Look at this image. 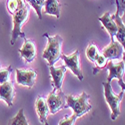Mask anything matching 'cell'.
Masks as SVG:
<instances>
[{"label":"cell","instance_id":"9a60e30c","mask_svg":"<svg viewBox=\"0 0 125 125\" xmlns=\"http://www.w3.org/2000/svg\"><path fill=\"white\" fill-rule=\"evenodd\" d=\"M43 13L54 15L57 19L60 18L61 15V5L58 0H44L43 4Z\"/></svg>","mask_w":125,"mask_h":125},{"label":"cell","instance_id":"ba28073f","mask_svg":"<svg viewBox=\"0 0 125 125\" xmlns=\"http://www.w3.org/2000/svg\"><path fill=\"white\" fill-rule=\"evenodd\" d=\"M37 73L34 69H16V82L19 85L32 88L35 84Z\"/></svg>","mask_w":125,"mask_h":125},{"label":"cell","instance_id":"52a82bcc","mask_svg":"<svg viewBox=\"0 0 125 125\" xmlns=\"http://www.w3.org/2000/svg\"><path fill=\"white\" fill-rule=\"evenodd\" d=\"M79 50H76L70 55H65V54H61L62 60L64 61V66L68 69L71 70V72L73 73L80 81L83 80V73L80 67V62H79Z\"/></svg>","mask_w":125,"mask_h":125},{"label":"cell","instance_id":"8fae6325","mask_svg":"<svg viewBox=\"0 0 125 125\" xmlns=\"http://www.w3.org/2000/svg\"><path fill=\"white\" fill-rule=\"evenodd\" d=\"M49 66V71H50V76L52 79V85H53L54 90L61 89L62 84H63L64 76L66 73V67L59 66V67H54L53 65H48Z\"/></svg>","mask_w":125,"mask_h":125},{"label":"cell","instance_id":"9c48e42d","mask_svg":"<svg viewBox=\"0 0 125 125\" xmlns=\"http://www.w3.org/2000/svg\"><path fill=\"white\" fill-rule=\"evenodd\" d=\"M108 60H118L124 57V46L121 45L117 40L111 39V42L102 50L101 53Z\"/></svg>","mask_w":125,"mask_h":125},{"label":"cell","instance_id":"277c9868","mask_svg":"<svg viewBox=\"0 0 125 125\" xmlns=\"http://www.w3.org/2000/svg\"><path fill=\"white\" fill-rule=\"evenodd\" d=\"M29 13H30V7L28 4H26L23 8L19 9L14 14H12L13 29H12V32H11V41H10L11 45L15 44L16 40L19 37H22L23 39L25 38V35H24V33H22L21 28H22L23 24L28 20Z\"/></svg>","mask_w":125,"mask_h":125},{"label":"cell","instance_id":"7c38bea8","mask_svg":"<svg viewBox=\"0 0 125 125\" xmlns=\"http://www.w3.org/2000/svg\"><path fill=\"white\" fill-rule=\"evenodd\" d=\"M15 97L14 84L12 81H7L0 84V100L6 102L8 107L13 105V100Z\"/></svg>","mask_w":125,"mask_h":125},{"label":"cell","instance_id":"d6986e66","mask_svg":"<svg viewBox=\"0 0 125 125\" xmlns=\"http://www.w3.org/2000/svg\"><path fill=\"white\" fill-rule=\"evenodd\" d=\"M26 1L34 8L35 12L38 15V18L42 19V9H43L44 0H26Z\"/></svg>","mask_w":125,"mask_h":125},{"label":"cell","instance_id":"3957f363","mask_svg":"<svg viewBox=\"0 0 125 125\" xmlns=\"http://www.w3.org/2000/svg\"><path fill=\"white\" fill-rule=\"evenodd\" d=\"M104 87V97L111 109V119L115 120L120 115V102L124 96V90H121L119 94H115L113 92L111 82H103Z\"/></svg>","mask_w":125,"mask_h":125},{"label":"cell","instance_id":"cb8c5ba5","mask_svg":"<svg viewBox=\"0 0 125 125\" xmlns=\"http://www.w3.org/2000/svg\"><path fill=\"white\" fill-rule=\"evenodd\" d=\"M0 68H1V63H0Z\"/></svg>","mask_w":125,"mask_h":125},{"label":"cell","instance_id":"e0dca14e","mask_svg":"<svg viewBox=\"0 0 125 125\" xmlns=\"http://www.w3.org/2000/svg\"><path fill=\"white\" fill-rule=\"evenodd\" d=\"M27 4L26 0H7L6 5L9 13L14 14L16 11H18L19 9L23 8Z\"/></svg>","mask_w":125,"mask_h":125},{"label":"cell","instance_id":"7a4b0ae2","mask_svg":"<svg viewBox=\"0 0 125 125\" xmlns=\"http://www.w3.org/2000/svg\"><path fill=\"white\" fill-rule=\"evenodd\" d=\"M89 98L90 96L86 92H82L78 96L68 95L66 96V108H71L73 110V114L77 117H81L92 109L91 104L89 103Z\"/></svg>","mask_w":125,"mask_h":125},{"label":"cell","instance_id":"8992f818","mask_svg":"<svg viewBox=\"0 0 125 125\" xmlns=\"http://www.w3.org/2000/svg\"><path fill=\"white\" fill-rule=\"evenodd\" d=\"M109 71V74L107 77V82H111L112 79L116 78L118 80V83L122 90H125V84L123 81V75H124V69H125V63H124V58L123 60L115 63L114 60H109L106 65H105Z\"/></svg>","mask_w":125,"mask_h":125},{"label":"cell","instance_id":"5b68a950","mask_svg":"<svg viewBox=\"0 0 125 125\" xmlns=\"http://www.w3.org/2000/svg\"><path fill=\"white\" fill-rule=\"evenodd\" d=\"M46 102L49 108V112L51 114H55L59 110L66 108V95L61 89L58 90L53 89L48 94L46 98Z\"/></svg>","mask_w":125,"mask_h":125},{"label":"cell","instance_id":"30bf717a","mask_svg":"<svg viewBox=\"0 0 125 125\" xmlns=\"http://www.w3.org/2000/svg\"><path fill=\"white\" fill-rule=\"evenodd\" d=\"M19 54L25 62H32L36 58V46L32 40L24 38L22 47L19 49Z\"/></svg>","mask_w":125,"mask_h":125},{"label":"cell","instance_id":"603a6c76","mask_svg":"<svg viewBox=\"0 0 125 125\" xmlns=\"http://www.w3.org/2000/svg\"><path fill=\"white\" fill-rule=\"evenodd\" d=\"M78 117L75 115V114H72L70 116H65L64 118H62L59 122V125H74L76 119Z\"/></svg>","mask_w":125,"mask_h":125},{"label":"cell","instance_id":"ffe728a7","mask_svg":"<svg viewBox=\"0 0 125 125\" xmlns=\"http://www.w3.org/2000/svg\"><path fill=\"white\" fill-rule=\"evenodd\" d=\"M106 63H107V59L104 57L102 54L98 53V54L96 55V57H95V60H94V64L96 65V67L93 69V74H94V75L97 74V72H98L100 69H102L103 67H105Z\"/></svg>","mask_w":125,"mask_h":125},{"label":"cell","instance_id":"6da1fadb","mask_svg":"<svg viewBox=\"0 0 125 125\" xmlns=\"http://www.w3.org/2000/svg\"><path fill=\"white\" fill-rule=\"evenodd\" d=\"M47 38V45L43 51L42 57L47 60L48 65H54V63L61 57V47L63 43V39L60 35L49 36L47 33L44 34Z\"/></svg>","mask_w":125,"mask_h":125},{"label":"cell","instance_id":"2e32d148","mask_svg":"<svg viewBox=\"0 0 125 125\" xmlns=\"http://www.w3.org/2000/svg\"><path fill=\"white\" fill-rule=\"evenodd\" d=\"M112 18L114 20V22L116 23V26H117V32H116V39L117 41L124 46V39H125V26H124V23L122 21V17L118 14V12L116 11V13L112 15Z\"/></svg>","mask_w":125,"mask_h":125},{"label":"cell","instance_id":"4fadbf2b","mask_svg":"<svg viewBox=\"0 0 125 125\" xmlns=\"http://www.w3.org/2000/svg\"><path fill=\"white\" fill-rule=\"evenodd\" d=\"M35 109H36V113L38 115L40 123H42L43 125H49L47 121V117L50 112H49V108H48L45 97L41 95L37 96L36 102H35Z\"/></svg>","mask_w":125,"mask_h":125},{"label":"cell","instance_id":"5bb4252c","mask_svg":"<svg viewBox=\"0 0 125 125\" xmlns=\"http://www.w3.org/2000/svg\"><path fill=\"white\" fill-rule=\"evenodd\" d=\"M98 20L102 23V26L109 33L111 39H114V37L116 35V32H117V26L112 18V14H110L109 12H105L102 16L98 18Z\"/></svg>","mask_w":125,"mask_h":125},{"label":"cell","instance_id":"7402d4cb","mask_svg":"<svg viewBox=\"0 0 125 125\" xmlns=\"http://www.w3.org/2000/svg\"><path fill=\"white\" fill-rule=\"evenodd\" d=\"M11 71H12V67L11 66H8L6 68H0V84L9 81Z\"/></svg>","mask_w":125,"mask_h":125},{"label":"cell","instance_id":"ac0fdd59","mask_svg":"<svg viewBox=\"0 0 125 125\" xmlns=\"http://www.w3.org/2000/svg\"><path fill=\"white\" fill-rule=\"evenodd\" d=\"M7 125H29L28 120L24 115V109H20L16 115L9 120Z\"/></svg>","mask_w":125,"mask_h":125},{"label":"cell","instance_id":"44dd1931","mask_svg":"<svg viewBox=\"0 0 125 125\" xmlns=\"http://www.w3.org/2000/svg\"><path fill=\"white\" fill-rule=\"evenodd\" d=\"M99 53L98 52V49L96 47V45L94 43H90L87 48H86V51H85V54H86V57L88 58L89 61H91L92 63H94V60H95V57L96 55Z\"/></svg>","mask_w":125,"mask_h":125}]
</instances>
